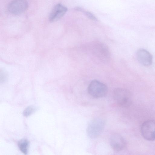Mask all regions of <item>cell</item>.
Here are the masks:
<instances>
[{
    "label": "cell",
    "mask_w": 155,
    "mask_h": 155,
    "mask_svg": "<svg viewBox=\"0 0 155 155\" xmlns=\"http://www.w3.org/2000/svg\"><path fill=\"white\" fill-rule=\"evenodd\" d=\"M113 96L116 103L121 107H128L131 104V94L127 89L122 88H116L114 90Z\"/></svg>",
    "instance_id": "1"
},
{
    "label": "cell",
    "mask_w": 155,
    "mask_h": 155,
    "mask_svg": "<svg viewBox=\"0 0 155 155\" xmlns=\"http://www.w3.org/2000/svg\"><path fill=\"white\" fill-rule=\"evenodd\" d=\"M88 93L93 97H102L107 94V87L103 83L97 80L92 81L88 87Z\"/></svg>",
    "instance_id": "2"
},
{
    "label": "cell",
    "mask_w": 155,
    "mask_h": 155,
    "mask_svg": "<svg viewBox=\"0 0 155 155\" xmlns=\"http://www.w3.org/2000/svg\"><path fill=\"white\" fill-rule=\"evenodd\" d=\"M104 126V121L101 119L97 118L91 120L87 128L88 136L91 139L97 138L102 132Z\"/></svg>",
    "instance_id": "3"
},
{
    "label": "cell",
    "mask_w": 155,
    "mask_h": 155,
    "mask_svg": "<svg viewBox=\"0 0 155 155\" xmlns=\"http://www.w3.org/2000/svg\"><path fill=\"white\" fill-rule=\"evenodd\" d=\"M143 137L149 141L155 140V121L150 120L144 122L141 127Z\"/></svg>",
    "instance_id": "4"
},
{
    "label": "cell",
    "mask_w": 155,
    "mask_h": 155,
    "mask_svg": "<svg viewBox=\"0 0 155 155\" xmlns=\"http://www.w3.org/2000/svg\"><path fill=\"white\" fill-rule=\"evenodd\" d=\"M28 7V2L26 0H13L9 4L8 9L12 14L18 15L25 12Z\"/></svg>",
    "instance_id": "5"
},
{
    "label": "cell",
    "mask_w": 155,
    "mask_h": 155,
    "mask_svg": "<svg viewBox=\"0 0 155 155\" xmlns=\"http://www.w3.org/2000/svg\"><path fill=\"white\" fill-rule=\"evenodd\" d=\"M109 141L111 148L116 152H119L122 150L126 145L124 139L118 134H112L110 138Z\"/></svg>",
    "instance_id": "6"
},
{
    "label": "cell",
    "mask_w": 155,
    "mask_h": 155,
    "mask_svg": "<svg viewBox=\"0 0 155 155\" xmlns=\"http://www.w3.org/2000/svg\"><path fill=\"white\" fill-rule=\"evenodd\" d=\"M137 57L139 62L145 66H149L152 63L153 58L150 53L147 50L143 48L138 50Z\"/></svg>",
    "instance_id": "7"
},
{
    "label": "cell",
    "mask_w": 155,
    "mask_h": 155,
    "mask_svg": "<svg viewBox=\"0 0 155 155\" xmlns=\"http://www.w3.org/2000/svg\"><path fill=\"white\" fill-rule=\"evenodd\" d=\"M67 8L61 4L56 5L53 8L49 16L51 22L56 21L61 18L66 13Z\"/></svg>",
    "instance_id": "8"
},
{
    "label": "cell",
    "mask_w": 155,
    "mask_h": 155,
    "mask_svg": "<svg viewBox=\"0 0 155 155\" xmlns=\"http://www.w3.org/2000/svg\"><path fill=\"white\" fill-rule=\"evenodd\" d=\"M18 146L20 150L24 154H27L29 147V142L26 139H21L18 142Z\"/></svg>",
    "instance_id": "9"
},
{
    "label": "cell",
    "mask_w": 155,
    "mask_h": 155,
    "mask_svg": "<svg viewBox=\"0 0 155 155\" xmlns=\"http://www.w3.org/2000/svg\"><path fill=\"white\" fill-rule=\"evenodd\" d=\"M38 109V108L36 106L32 105L28 106L24 110L23 115L25 117H28L36 112Z\"/></svg>",
    "instance_id": "10"
},
{
    "label": "cell",
    "mask_w": 155,
    "mask_h": 155,
    "mask_svg": "<svg viewBox=\"0 0 155 155\" xmlns=\"http://www.w3.org/2000/svg\"><path fill=\"white\" fill-rule=\"evenodd\" d=\"M75 9L81 12H83L85 15L89 19L95 21H97V18L91 13L87 11H84L82 8L79 7L75 8Z\"/></svg>",
    "instance_id": "11"
}]
</instances>
